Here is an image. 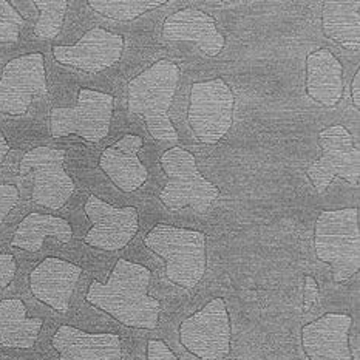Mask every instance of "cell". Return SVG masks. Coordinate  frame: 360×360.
Segmentation results:
<instances>
[{
    "label": "cell",
    "instance_id": "6da1fadb",
    "mask_svg": "<svg viewBox=\"0 0 360 360\" xmlns=\"http://www.w3.org/2000/svg\"><path fill=\"white\" fill-rule=\"evenodd\" d=\"M150 278L152 272L146 266L120 258L107 283L91 281L85 300L125 326L155 330L161 303L147 292Z\"/></svg>",
    "mask_w": 360,
    "mask_h": 360
},
{
    "label": "cell",
    "instance_id": "7a4b0ae2",
    "mask_svg": "<svg viewBox=\"0 0 360 360\" xmlns=\"http://www.w3.org/2000/svg\"><path fill=\"white\" fill-rule=\"evenodd\" d=\"M179 82V68L166 59L129 82V112L144 120L147 130L158 141H178V131L169 118Z\"/></svg>",
    "mask_w": 360,
    "mask_h": 360
},
{
    "label": "cell",
    "instance_id": "3957f363",
    "mask_svg": "<svg viewBox=\"0 0 360 360\" xmlns=\"http://www.w3.org/2000/svg\"><path fill=\"white\" fill-rule=\"evenodd\" d=\"M144 245L166 262V276L184 289L197 286L206 272V233L156 224L144 237Z\"/></svg>",
    "mask_w": 360,
    "mask_h": 360
},
{
    "label": "cell",
    "instance_id": "277c9868",
    "mask_svg": "<svg viewBox=\"0 0 360 360\" xmlns=\"http://www.w3.org/2000/svg\"><path fill=\"white\" fill-rule=\"evenodd\" d=\"M314 248L319 260L331 266L335 283L354 277L360 268L359 209L323 210L316 221Z\"/></svg>",
    "mask_w": 360,
    "mask_h": 360
},
{
    "label": "cell",
    "instance_id": "5b68a950",
    "mask_svg": "<svg viewBox=\"0 0 360 360\" xmlns=\"http://www.w3.org/2000/svg\"><path fill=\"white\" fill-rule=\"evenodd\" d=\"M160 162L167 176V183L160 193V200L166 207L178 210L191 206L195 212L205 214L220 197V189L201 175L191 152L174 147L161 156Z\"/></svg>",
    "mask_w": 360,
    "mask_h": 360
},
{
    "label": "cell",
    "instance_id": "8992f818",
    "mask_svg": "<svg viewBox=\"0 0 360 360\" xmlns=\"http://www.w3.org/2000/svg\"><path fill=\"white\" fill-rule=\"evenodd\" d=\"M236 98L220 77L195 82L191 89L189 124L202 144H217L232 127Z\"/></svg>",
    "mask_w": 360,
    "mask_h": 360
},
{
    "label": "cell",
    "instance_id": "52a82bcc",
    "mask_svg": "<svg viewBox=\"0 0 360 360\" xmlns=\"http://www.w3.org/2000/svg\"><path fill=\"white\" fill-rule=\"evenodd\" d=\"M115 99L112 95L90 89H81L77 105L53 108L50 127L53 138L77 135L89 143H99L110 131Z\"/></svg>",
    "mask_w": 360,
    "mask_h": 360
},
{
    "label": "cell",
    "instance_id": "ba28073f",
    "mask_svg": "<svg viewBox=\"0 0 360 360\" xmlns=\"http://www.w3.org/2000/svg\"><path fill=\"white\" fill-rule=\"evenodd\" d=\"M181 345L201 360H224L231 351V319L224 299L217 297L179 325Z\"/></svg>",
    "mask_w": 360,
    "mask_h": 360
},
{
    "label": "cell",
    "instance_id": "9c48e42d",
    "mask_svg": "<svg viewBox=\"0 0 360 360\" xmlns=\"http://www.w3.org/2000/svg\"><path fill=\"white\" fill-rule=\"evenodd\" d=\"M322 156L307 169L308 178L319 193L326 192L335 176L359 189L360 152L354 146L353 135L343 125H330L319 133Z\"/></svg>",
    "mask_w": 360,
    "mask_h": 360
},
{
    "label": "cell",
    "instance_id": "30bf717a",
    "mask_svg": "<svg viewBox=\"0 0 360 360\" xmlns=\"http://www.w3.org/2000/svg\"><path fill=\"white\" fill-rule=\"evenodd\" d=\"M64 160L65 150L50 147H36L22 158L19 175L33 178L36 205L59 210L73 195L75 183L64 169Z\"/></svg>",
    "mask_w": 360,
    "mask_h": 360
},
{
    "label": "cell",
    "instance_id": "8fae6325",
    "mask_svg": "<svg viewBox=\"0 0 360 360\" xmlns=\"http://www.w3.org/2000/svg\"><path fill=\"white\" fill-rule=\"evenodd\" d=\"M46 93L45 62L41 53L11 59L0 76V113L25 115L33 99Z\"/></svg>",
    "mask_w": 360,
    "mask_h": 360
},
{
    "label": "cell",
    "instance_id": "7c38bea8",
    "mask_svg": "<svg viewBox=\"0 0 360 360\" xmlns=\"http://www.w3.org/2000/svg\"><path fill=\"white\" fill-rule=\"evenodd\" d=\"M84 209L93 224L84 238L89 246L120 250L135 238L139 228L136 207H115L96 195H90Z\"/></svg>",
    "mask_w": 360,
    "mask_h": 360
},
{
    "label": "cell",
    "instance_id": "4fadbf2b",
    "mask_svg": "<svg viewBox=\"0 0 360 360\" xmlns=\"http://www.w3.org/2000/svg\"><path fill=\"white\" fill-rule=\"evenodd\" d=\"M124 37L104 28H91L75 45L53 46L59 64L75 67L85 73H99L115 65L122 56Z\"/></svg>",
    "mask_w": 360,
    "mask_h": 360
},
{
    "label": "cell",
    "instance_id": "5bb4252c",
    "mask_svg": "<svg viewBox=\"0 0 360 360\" xmlns=\"http://www.w3.org/2000/svg\"><path fill=\"white\" fill-rule=\"evenodd\" d=\"M353 317L328 312L302 328V347L309 360H354L349 348Z\"/></svg>",
    "mask_w": 360,
    "mask_h": 360
},
{
    "label": "cell",
    "instance_id": "9a60e30c",
    "mask_svg": "<svg viewBox=\"0 0 360 360\" xmlns=\"http://www.w3.org/2000/svg\"><path fill=\"white\" fill-rule=\"evenodd\" d=\"M82 269L75 263L49 257L30 274V289L37 300L65 314Z\"/></svg>",
    "mask_w": 360,
    "mask_h": 360
},
{
    "label": "cell",
    "instance_id": "2e32d148",
    "mask_svg": "<svg viewBox=\"0 0 360 360\" xmlns=\"http://www.w3.org/2000/svg\"><path fill=\"white\" fill-rule=\"evenodd\" d=\"M162 37L170 42H193L209 58H215L224 49V36L217 30L212 15L195 8H186L170 14L162 23Z\"/></svg>",
    "mask_w": 360,
    "mask_h": 360
},
{
    "label": "cell",
    "instance_id": "e0dca14e",
    "mask_svg": "<svg viewBox=\"0 0 360 360\" xmlns=\"http://www.w3.org/2000/svg\"><path fill=\"white\" fill-rule=\"evenodd\" d=\"M141 148H143V138L125 135L107 147L99 158V167L125 193L138 191L148 178L146 166L138 158Z\"/></svg>",
    "mask_w": 360,
    "mask_h": 360
},
{
    "label": "cell",
    "instance_id": "ac0fdd59",
    "mask_svg": "<svg viewBox=\"0 0 360 360\" xmlns=\"http://www.w3.org/2000/svg\"><path fill=\"white\" fill-rule=\"evenodd\" d=\"M53 348L59 360H121L122 348L118 334H91L75 326L62 325L53 335Z\"/></svg>",
    "mask_w": 360,
    "mask_h": 360
},
{
    "label": "cell",
    "instance_id": "d6986e66",
    "mask_svg": "<svg viewBox=\"0 0 360 360\" xmlns=\"http://www.w3.org/2000/svg\"><path fill=\"white\" fill-rule=\"evenodd\" d=\"M307 93L325 108H333L343 96V67L334 54L320 49L307 58Z\"/></svg>",
    "mask_w": 360,
    "mask_h": 360
},
{
    "label": "cell",
    "instance_id": "ffe728a7",
    "mask_svg": "<svg viewBox=\"0 0 360 360\" xmlns=\"http://www.w3.org/2000/svg\"><path fill=\"white\" fill-rule=\"evenodd\" d=\"M42 319L27 317L25 303L20 299L0 302V345L30 349L42 330Z\"/></svg>",
    "mask_w": 360,
    "mask_h": 360
},
{
    "label": "cell",
    "instance_id": "44dd1931",
    "mask_svg": "<svg viewBox=\"0 0 360 360\" xmlns=\"http://www.w3.org/2000/svg\"><path fill=\"white\" fill-rule=\"evenodd\" d=\"M323 33L342 49L357 51L360 46V2H325Z\"/></svg>",
    "mask_w": 360,
    "mask_h": 360
},
{
    "label": "cell",
    "instance_id": "7402d4cb",
    "mask_svg": "<svg viewBox=\"0 0 360 360\" xmlns=\"http://www.w3.org/2000/svg\"><path fill=\"white\" fill-rule=\"evenodd\" d=\"M46 237H54L59 243H68L73 237L72 224L65 218L33 212L18 226L11 245L28 252H37Z\"/></svg>",
    "mask_w": 360,
    "mask_h": 360
},
{
    "label": "cell",
    "instance_id": "603a6c76",
    "mask_svg": "<svg viewBox=\"0 0 360 360\" xmlns=\"http://www.w3.org/2000/svg\"><path fill=\"white\" fill-rule=\"evenodd\" d=\"M164 4H167L166 0H90L89 6L104 18L118 22H131L141 14Z\"/></svg>",
    "mask_w": 360,
    "mask_h": 360
},
{
    "label": "cell",
    "instance_id": "cb8c5ba5",
    "mask_svg": "<svg viewBox=\"0 0 360 360\" xmlns=\"http://www.w3.org/2000/svg\"><path fill=\"white\" fill-rule=\"evenodd\" d=\"M33 4L41 13L34 27L36 37L44 41L54 39L62 30L68 2L67 0H34Z\"/></svg>",
    "mask_w": 360,
    "mask_h": 360
},
{
    "label": "cell",
    "instance_id": "d4e9b609",
    "mask_svg": "<svg viewBox=\"0 0 360 360\" xmlns=\"http://www.w3.org/2000/svg\"><path fill=\"white\" fill-rule=\"evenodd\" d=\"M25 19L8 0H0V44L18 42Z\"/></svg>",
    "mask_w": 360,
    "mask_h": 360
},
{
    "label": "cell",
    "instance_id": "484cf974",
    "mask_svg": "<svg viewBox=\"0 0 360 360\" xmlns=\"http://www.w3.org/2000/svg\"><path fill=\"white\" fill-rule=\"evenodd\" d=\"M19 201V191L13 184H0V223Z\"/></svg>",
    "mask_w": 360,
    "mask_h": 360
},
{
    "label": "cell",
    "instance_id": "4316f807",
    "mask_svg": "<svg viewBox=\"0 0 360 360\" xmlns=\"http://www.w3.org/2000/svg\"><path fill=\"white\" fill-rule=\"evenodd\" d=\"M15 271H18V264H15L14 257L10 254H0V289L11 283Z\"/></svg>",
    "mask_w": 360,
    "mask_h": 360
},
{
    "label": "cell",
    "instance_id": "83f0119b",
    "mask_svg": "<svg viewBox=\"0 0 360 360\" xmlns=\"http://www.w3.org/2000/svg\"><path fill=\"white\" fill-rule=\"evenodd\" d=\"M147 360H179L162 340L147 342Z\"/></svg>",
    "mask_w": 360,
    "mask_h": 360
},
{
    "label": "cell",
    "instance_id": "f1b7e54d",
    "mask_svg": "<svg viewBox=\"0 0 360 360\" xmlns=\"http://www.w3.org/2000/svg\"><path fill=\"white\" fill-rule=\"evenodd\" d=\"M351 96H353V104L359 110L360 107V70L354 75V79L351 82Z\"/></svg>",
    "mask_w": 360,
    "mask_h": 360
},
{
    "label": "cell",
    "instance_id": "f546056e",
    "mask_svg": "<svg viewBox=\"0 0 360 360\" xmlns=\"http://www.w3.org/2000/svg\"><path fill=\"white\" fill-rule=\"evenodd\" d=\"M8 152H10V146H8V141L5 139L4 133L0 131V162L4 161V158H5Z\"/></svg>",
    "mask_w": 360,
    "mask_h": 360
}]
</instances>
